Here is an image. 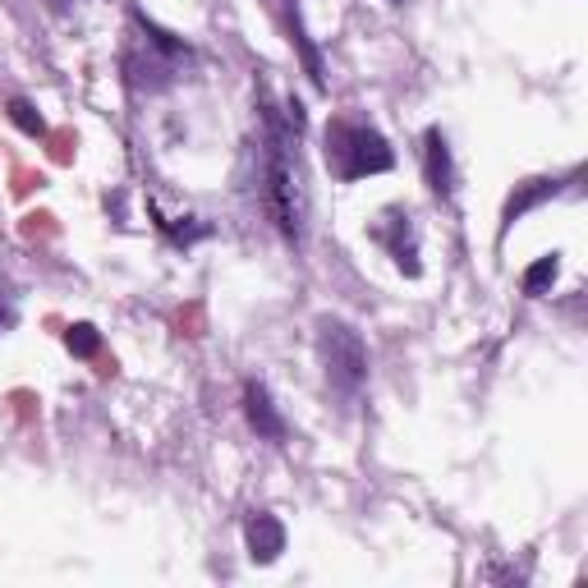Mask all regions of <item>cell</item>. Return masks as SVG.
I'll return each instance as SVG.
<instances>
[{
	"label": "cell",
	"instance_id": "10",
	"mask_svg": "<svg viewBox=\"0 0 588 588\" xmlns=\"http://www.w3.org/2000/svg\"><path fill=\"white\" fill-rule=\"evenodd\" d=\"M152 216H157V226H162L175 244H194V239H207V235H212V226L198 221V216H175V221H166L162 212H152Z\"/></svg>",
	"mask_w": 588,
	"mask_h": 588
},
{
	"label": "cell",
	"instance_id": "6",
	"mask_svg": "<svg viewBox=\"0 0 588 588\" xmlns=\"http://www.w3.org/2000/svg\"><path fill=\"white\" fill-rule=\"evenodd\" d=\"M423 179L437 198L455 194V162H451V143L442 130H427L423 134Z\"/></svg>",
	"mask_w": 588,
	"mask_h": 588
},
{
	"label": "cell",
	"instance_id": "4",
	"mask_svg": "<svg viewBox=\"0 0 588 588\" xmlns=\"http://www.w3.org/2000/svg\"><path fill=\"white\" fill-rule=\"evenodd\" d=\"M373 239L386 244L395 267L405 271V276H419L423 262H419V235H414V221H410V212H400V207H386L382 212V221L373 226Z\"/></svg>",
	"mask_w": 588,
	"mask_h": 588
},
{
	"label": "cell",
	"instance_id": "1",
	"mask_svg": "<svg viewBox=\"0 0 588 588\" xmlns=\"http://www.w3.org/2000/svg\"><path fill=\"white\" fill-rule=\"evenodd\" d=\"M295 130L281 125V115L267 111V134H262V207L271 216V226L281 230L286 244L303 249L308 239V184L299 166Z\"/></svg>",
	"mask_w": 588,
	"mask_h": 588
},
{
	"label": "cell",
	"instance_id": "9",
	"mask_svg": "<svg viewBox=\"0 0 588 588\" xmlns=\"http://www.w3.org/2000/svg\"><path fill=\"white\" fill-rule=\"evenodd\" d=\"M556 276H561V254H547V258H538L529 271H524V295L529 299H543L551 286H556Z\"/></svg>",
	"mask_w": 588,
	"mask_h": 588
},
{
	"label": "cell",
	"instance_id": "2",
	"mask_svg": "<svg viewBox=\"0 0 588 588\" xmlns=\"http://www.w3.org/2000/svg\"><path fill=\"white\" fill-rule=\"evenodd\" d=\"M327 166L336 179H363V175H382L395 166V152L391 143L378 134V130H368L359 125V120H331L327 125Z\"/></svg>",
	"mask_w": 588,
	"mask_h": 588
},
{
	"label": "cell",
	"instance_id": "12",
	"mask_svg": "<svg viewBox=\"0 0 588 588\" xmlns=\"http://www.w3.org/2000/svg\"><path fill=\"white\" fill-rule=\"evenodd\" d=\"M10 120H14V130H23L28 138H42V134H47L42 111H38L33 102H23V97H14V102H10Z\"/></svg>",
	"mask_w": 588,
	"mask_h": 588
},
{
	"label": "cell",
	"instance_id": "14",
	"mask_svg": "<svg viewBox=\"0 0 588 588\" xmlns=\"http://www.w3.org/2000/svg\"><path fill=\"white\" fill-rule=\"evenodd\" d=\"M47 6H51V10H65V6H70V0H47Z\"/></svg>",
	"mask_w": 588,
	"mask_h": 588
},
{
	"label": "cell",
	"instance_id": "8",
	"mask_svg": "<svg viewBox=\"0 0 588 588\" xmlns=\"http://www.w3.org/2000/svg\"><path fill=\"white\" fill-rule=\"evenodd\" d=\"M556 194H561V179H524V184H515V194L506 198V212H502V235L515 226V221H524L534 207H543V203H551Z\"/></svg>",
	"mask_w": 588,
	"mask_h": 588
},
{
	"label": "cell",
	"instance_id": "3",
	"mask_svg": "<svg viewBox=\"0 0 588 588\" xmlns=\"http://www.w3.org/2000/svg\"><path fill=\"white\" fill-rule=\"evenodd\" d=\"M318 354L327 368V382L336 391L354 395L368 382V350H363V336L340 322V318H318Z\"/></svg>",
	"mask_w": 588,
	"mask_h": 588
},
{
	"label": "cell",
	"instance_id": "11",
	"mask_svg": "<svg viewBox=\"0 0 588 588\" xmlns=\"http://www.w3.org/2000/svg\"><path fill=\"white\" fill-rule=\"evenodd\" d=\"M65 350L74 354V359H92L102 350V331L92 327V322H74L70 331H65Z\"/></svg>",
	"mask_w": 588,
	"mask_h": 588
},
{
	"label": "cell",
	"instance_id": "13",
	"mask_svg": "<svg viewBox=\"0 0 588 588\" xmlns=\"http://www.w3.org/2000/svg\"><path fill=\"white\" fill-rule=\"evenodd\" d=\"M10 322H14V318H10V308H6V303H0V331H6Z\"/></svg>",
	"mask_w": 588,
	"mask_h": 588
},
{
	"label": "cell",
	"instance_id": "7",
	"mask_svg": "<svg viewBox=\"0 0 588 588\" xmlns=\"http://www.w3.org/2000/svg\"><path fill=\"white\" fill-rule=\"evenodd\" d=\"M244 414H249V423L262 442H286V419L276 414L271 391L262 382H244Z\"/></svg>",
	"mask_w": 588,
	"mask_h": 588
},
{
	"label": "cell",
	"instance_id": "5",
	"mask_svg": "<svg viewBox=\"0 0 588 588\" xmlns=\"http://www.w3.org/2000/svg\"><path fill=\"white\" fill-rule=\"evenodd\" d=\"M244 543H249V561L254 566H271L276 556L286 551V524L267 515V510H254L244 519Z\"/></svg>",
	"mask_w": 588,
	"mask_h": 588
}]
</instances>
